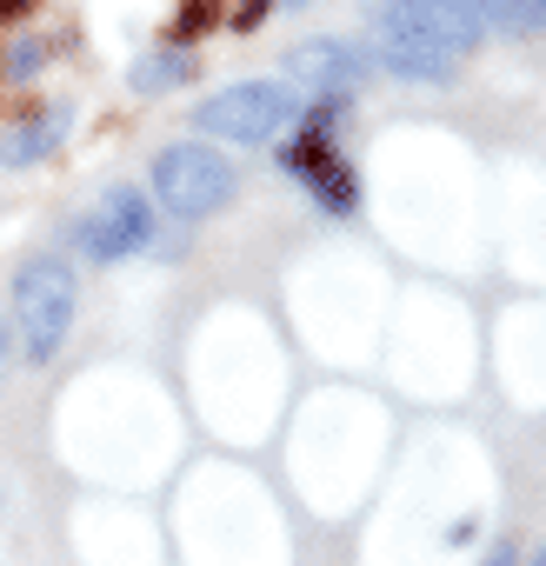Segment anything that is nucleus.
I'll return each instance as SVG.
<instances>
[{"label":"nucleus","mask_w":546,"mask_h":566,"mask_svg":"<svg viewBox=\"0 0 546 566\" xmlns=\"http://www.w3.org/2000/svg\"><path fill=\"white\" fill-rule=\"evenodd\" d=\"M8 347H14V334H8V321H0V360H8Z\"/></svg>","instance_id":"obj_13"},{"label":"nucleus","mask_w":546,"mask_h":566,"mask_svg":"<svg viewBox=\"0 0 546 566\" xmlns=\"http://www.w3.org/2000/svg\"><path fill=\"white\" fill-rule=\"evenodd\" d=\"M281 167L327 207V213H354L360 207V187H354V167H347V154L334 147V134H321V127H301L294 140H287V154H281Z\"/></svg>","instance_id":"obj_6"},{"label":"nucleus","mask_w":546,"mask_h":566,"mask_svg":"<svg viewBox=\"0 0 546 566\" xmlns=\"http://www.w3.org/2000/svg\"><path fill=\"white\" fill-rule=\"evenodd\" d=\"M154 200L167 220H213L233 200V160L207 140H174L154 154Z\"/></svg>","instance_id":"obj_3"},{"label":"nucleus","mask_w":546,"mask_h":566,"mask_svg":"<svg viewBox=\"0 0 546 566\" xmlns=\"http://www.w3.org/2000/svg\"><path fill=\"white\" fill-rule=\"evenodd\" d=\"M193 74V61L180 54V48H160V54H147L140 67H134V94H167V87H180Z\"/></svg>","instance_id":"obj_10"},{"label":"nucleus","mask_w":546,"mask_h":566,"mask_svg":"<svg viewBox=\"0 0 546 566\" xmlns=\"http://www.w3.org/2000/svg\"><path fill=\"white\" fill-rule=\"evenodd\" d=\"M67 240H74L81 260H127V253H147V247H154V200H147L140 187L114 180V187L101 193V207L74 220Z\"/></svg>","instance_id":"obj_5"},{"label":"nucleus","mask_w":546,"mask_h":566,"mask_svg":"<svg viewBox=\"0 0 546 566\" xmlns=\"http://www.w3.org/2000/svg\"><path fill=\"white\" fill-rule=\"evenodd\" d=\"M367 41L413 48L433 61H460L486 41V14H480V0H393V8H374Z\"/></svg>","instance_id":"obj_1"},{"label":"nucleus","mask_w":546,"mask_h":566,"mask_svg":"<svg viewBox=\"0 0 546 566\" xmlns=\"http://www.w3.org/2000/svg\"><path fill=\"white\" fill-rule=\"evenodd\" d=\"M367 48L354 41H301L287 54V87H307L314 101H347L360 81H367Z\"/></svg>","instance_id":"obj_7"},{"label":"nucleus","mask_w":546,"mask_h":566,"mask_svg":"<svg viewBox=\"0 0 546 566\" xmlns=\"http://www.w3.org/2000/svg\"><path fill=\"white\" fill-rule=\"evenodd\" d=\"M480 566H519V553H513V546H506V539H500V546H493V553H486V559H480Z\"/></svg>","instance_id":"obj_12"},{"label":"nucleus","mask_w":546,"mask_h":566,"mask_svg":"<svg viewBox=\"0 0 546 566\" xmlns=\"http://www.w3.org/2000/svg\"><path fill=\"white\" fill-rule=\"evenodd\" d=\"M74 307H81V287H74V266L54 260V253H34L21 260L14 273V327H21V354L28 360H54L67 327H74Z\"/></svg>","instance_id":"obj_2"},{"label":"nucleus","mask_w":546,"mask_h":566,"mask_svg":"<svg viewBox=\"0 0 546 566\" xmlns=\"http://www.w3.org/2000/svg\"><path fill=\"white\" fill-rule=\"evenodd\" d=\"M486 34H546V0H480Z\"/></svg>","instance_id":"obj_9"},{"label":"nucleus","mask_w":546,"mask_h":566,"mask_svg":"<svg viewBox=\"0 0 546 566\" xmlns=\"http://www.w3.org/2000/svg\"><path fill=\"white\" fill-rule=\"evenodd\" d=\"M287 120H294V87L287 81H233V87H220L193 107V127L213 134V140H233V147L273 140Z\"/></svg>","instance_id":"obj_4"},{"label":"nucleus","mask_w":546,"mask_h":566,"mask_svg":"<svg viewBox=\"0 0 546 566\" xmlns=\"http://www.w3.org/2000/svg\"><path fill=\"white\" fill-rule=\"evenodd\" d=\"M61 134H67V107H41V114H28L21 127L0 134V167H34V160H48V154L61 147Z\"/></svg>","instance_id":"obj_8"},{"label":"nucleus","mask_w":546,"mask_h":566,"mask_svg":"<svg viewBox=\"0 0 546 566\" xmlns=\"http://www.w3.org/2000/svg\"><path fill=\"white\" fill-rule=\"evenodd\" d=\"M0 61H8V81H28V74L41 67V48H34V41H21V48H8Z\"/></svg>","instance_id":"obj_11"}]
</instances>
